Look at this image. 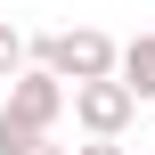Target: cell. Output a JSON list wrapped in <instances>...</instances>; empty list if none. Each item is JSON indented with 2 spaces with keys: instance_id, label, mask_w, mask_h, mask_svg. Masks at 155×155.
<instances>
[{
  "instance_id": "obj_1",
  "label": "cell",
  "mask_w": 155,
  "mask_h": 155,
  "mask_svg": "<svg viewBox=\"0 0 155 155\" xmlns=\"http://www.w3.org/2000/svg\"><path fill=\"white\" fill-rule=\"evenodd\" d=\"M33 65H49L65 90H74V82H106V74L123 65V41L98 33V25H65V33H41V41H33Z\"/></svg>"
},
{
  "instance_id": "obj_2",
  "label": "cell",
  "mask_w": 155,
  "mask_h": 155,
  "mask_svg": "<svg viewBox=\"0 0 155 155\" xmlns=\"http://www.w3.org/2000/svg\"><path fill=\"white\" fill-rule=\"evenodd\" d=\"M74 106V90L49 74V65H25L0 98V139H33V131H57V114Z\"/></svg>"
},
{
  "instance_id": "obj_3",
  "label": "cell",
  "mask_w": 155,
  "mask_h": 155,
  "mask_svg": "<svg viewBox=\"0 0 155 155\" xmlns=\"http://www.w3.org/2000/svg\"><path fill=\"white\" fill-rule=\"evenodd\" d=\"M131 114H139V90H131L123 74H106V82H74V123H82L90 139H123Z\"/></svg>"
},
{
  "instance_id": "obj_4",
  "label": "cell",
  "mask_w": 155,
  "mask_h": 155,
  "mask_svg": "<svg viewBox=\"0 0 155 155\" xmlns=\"http://www.w3.org/2000/svg\"><path fill=\"white\" fill-rule=\"evenodd\" d=\"M114 74H123V82L139 90V106H147L155 98V33H131V41H123V65H114Z\"/></svg>"
},
{
  "instance_id": "obj_5",
  "label": "cell",
  "mask_w": 155,
  "mask_h": 155,
  "mask_svg": "<svg viewBox=\"0 0 155 155\" xmlns=\"http://www.w3.org/2000/svg\"><path fill=\"white\" fill-rule=\"evenodd\" d=\"M25 65H33V41H25V33H16V25L0 16V82H16Z\"/></svg>"
},
{
  "instance_id": "obj_6",
  "label": "cell",
  "mask_w": 155,
  "mask_h": 155,
  "mask_svg": "<svg viewBox=\"0 0 155 155\" xmlns=\"http://www.w3.org/2000/svg\"><path fill=\"white\" fill-rule=\"evenodd\" d=\"M0 155H74V147H57L49 131H33V139H0Z\"/></svg>"
},
{
  "instance_id": "obj_7",
  "label": "cell",
  "mask_w": 155,
  "mask_h": 155,
  "mask_svg": "<svg viewBox=\"0 0 155 155\" xmlns=\"http://www.w3.org/2000/svg\"><path fill=\"white\" fill-rule=\"evenodd\" d=\"M74 155H131V147H123V139H82Z\"/></svg>"
}]
</instances>
